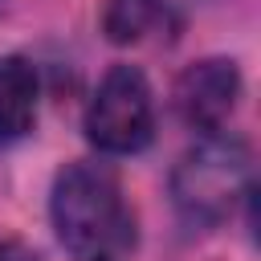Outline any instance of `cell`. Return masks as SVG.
Listing matches in <instances>:
<instances>
[{
  "instance_id": "obj_1",
  "label": "cell",
  "mask_w": 261,
  "mask_h": 261,
  "mask_svg": "<svg viewBox=\"0 0 261 261\" xmlns=\"http://www.w3.org/2000/svg\"><path fill=\"white\" fill-rule=\"evenodd\" d=\"M49 220L73 261H130L139 249V216L106 163H65L49 192Z\"/></svg>"
},
{
  "instance_id": "obj_2",
  "label": "cell",
  "mask_w": 261,
  "mask_h": 261,
  "mask_svg": "<svg viewBox=\"0 0 261 261\" xmlns=\"http://www.w3.org/2000/svg\"><path fill=\"white\" fill-rule=\"evenodd\" d=\"M253 179V151L241 135H200L196 147L179 155L171 167L167 192L184 224L192 228H216L232 216V208L249 196Z\"/></svg>"
},
{
  "instance_id": "obj_3",
  "label": "cell",
  "mask_w": 261,
  "mask_h": 261,
  "mask_svg": "<svg viewBox=\"0 0 261 261\" xmlns=\"http://www.w3.org/2000/svg\"><path fill=\"white\" fill-rule=\"evenodd\" d=\"M82 130L102 155H139L155 139V94L139 65H110L86 102Z\"/></svg>"
},
{
  "instance_id": "obj_4",
  "label": "cell",
  "mask_w": 261,
  "mask_h": 261,
  "mask_svg": "<svg viewBox=\"0 0 261 261\" xmlns=\"http://www.w3.org/2000/svg\"><path fill=\"white\" fill-rule=\"evenodd\" d=\"M241 102V69L232 57H200L175 77V110L200 135L228 130Z\"/></svg>"
},
{
  "instance_id": "obj_5",
  "label": "cell",
  "mask_w": 261,
  "mask_h": 261,
  "mask_svg": "<svg viewBox=\"0 0 261 261\" xmlns=\"http://www.w3.org/2000/svg\"><path fill=\"white\" fill-rule=\"evenodd\" d=\"M37 98L41 82L29 57L4 53L0 57V147L20 143L37 126Z\"/></svg>"
},
{
  "instance_id": "obj_6",
  "label": "cell",
  "mask_w": 261,
  "mask_h": 261,
  "mask_svg": "<svg viewBox=\"0 0 261 261\" xmlns=\"http://www.w3.org/2000/svg\"><path fill=\"white\" fill-rule=\"evenodd\" d=\"M163 8H167V0H106L102 4V33L110 45H135L159 24Z\"/></svg>"
},
{
  "instance_id": "obj_7",
  "label": "cell",
  "mask_w": 261,
  "mask_h": 261,
  "mask_svg": "<svg viewBox=\"0 0 261 261\" xmlns=\"http://www.w3.org/2000/svg\"><path fill=\"white\" fill-rule=\"evenodd\" d=\"M0 261H37V253H33L24 241L4 237V241H0Z\"/></svg>"
}]
</instances>
